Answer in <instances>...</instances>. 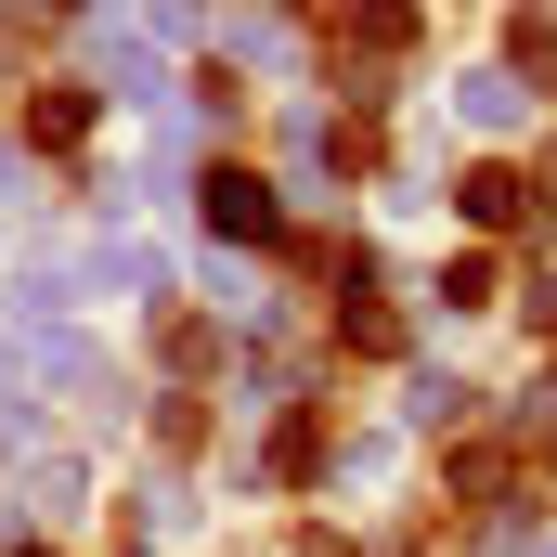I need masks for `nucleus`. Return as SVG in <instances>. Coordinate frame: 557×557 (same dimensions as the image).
Here are the masks:
<instances>
[{
	"instance_id": "obj_2",
	"label": "nucleus",
	"mask_w": 557,
	"mask_h": 557,
	"mask_svg": "<svg viewBox=\"0 0 557 557\" xmlns=\"http://www.w3.org/2000/svg\"><path fill=\"white\" fill-rule=\"evenodd\" d=\"M26 131H39V143H78V131H91V104H78V91H39V117H26Z\"/></svg>"
},
{
	"instance_id": "obj_1",
	"label": "nucleus",
	"mask_w": 557,
	"mask_h": 557,
	"mask_svg": "<svg viewBox=\"0 0 557 557\" xmlns=\"http://www.w3.org/2000/svg\"><path fill=\"white\" fill-rule=\"evenodd\" d=\"M208 221L260 247V234H273V195H260V169H208Z\"/></svg>"
}]
</instances>
